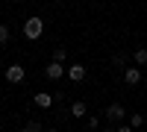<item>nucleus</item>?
I'll list each match as a JSON object with an SVG mask.
<instances>
[{
    "label": "nucleus",
    "mask_w": 147,
    "mask_h": 132,
    "mask_svg": "<svg viewBox=\"0 0 147 132\" xmlns=\"http://www.w3.org/2000/svg\"><path fill=\"white\" fill-rule=\"evenodd\" d=\"M41 32H44V21L41 18H27V23H24V35H27L30 41H35V38H41Z\"/></svg>",
    "instance_id": "f257e3e1"
},
{
    "label": "nucleus",
    "mask_w": 147,
    "mask_h": 132,
    "mask_svg": "<svg viewBox=\"0 0 147 132\" xmlns=\"http://www.w3.org/2000/svg\"><path fill=\"white\" fill-rule=\"evenodd\" d=\"M3 76H6V82H12V85H18V82H24V76H27V70H24V65H9Z\"/></svg>",
    "instance_id": "f03ea898"
},
{
    "label": "nucleus",
    "mask_w": 147,
    "mask_h": 132,
    "mask_svg": "<svg viewBox=\"0 0 147 132\" xmlns=\"http://www.w3.org/2000/svg\"><path fill=\"white\" fill-rule=\"evenodd\" d=\"M65 74H68V68H65V65H59V62H50V65L44 68V76L50 79V82H56V79H62Z\"/></svg>",
    "instance_id": "7ed1b4c3"
},
{
    "label": "nucleus",
    "mask_w": 147,
    "mask_h": 132,
    "mask_svg": "<svg viewBox=\"0 0 147 132\" xmlns=\"http://www.w3.org/2000/svg\"><path fill=\"white\" fill-rule=\"evenodd\" d=\"M106 121H112V123H118V121H124V117H127V112H124V106H121V103H112V106H109V109H106Z\"/></svg>",
    "instance_id": "20e7f679"
},
{
    "label": "nucleus",
    "mask_w": 147,
    "mask_h": 132,
    "mask_svg": "<svg viewBox=\"0 0 147 132\" xmlns=\"http://www.w3.org/2000/svg\"><path fill=\"white\" fill-rule=\"evenodd\" d=\"M124 82H127V85H138V82H141V70L138 68H127L124 70Z\"/></svg>",
    "instance_id": "39448f33"
},
{
    "label": "nucleus",
    "mask_w": 147,
    "mask_h": 132,
    "mask_svg": "<svg viewBox=\"0 0 147 132\" xmlns=\"http://www.w3.org/2000/svg\"><path fill=\"white\" fill-rule=\"evenodd\" d=\"M68 79H74V82H82V79H85V68H82L80 62H77V65H71V68H68Z\"/></svg>",
    "instance_id": "423d86ee"
},
{
    "label": "nucleus",
    "mask_w": 147,
    "mask_h": 132,
    "mask_svg": "<svg viewBox=\"0 0 147 132\" xmlns=\"http://www.w3.org/2000/svg\"><path fill=\"white\" fill-rule=\"evenodd\" d=\"M32 100H35V106H38V109H50V106H53V94H44V91H38Z\"/></svg>",
    "instance_id": "0eeeda50"
},
{
    "label": "nucleus",
    "mask_w": 147,
    "mask_h": 132,
    "mask_svg": "<svg viewBox=\"0 0 147 132\" xmlns=\"http://www.w3.org/2000/svg\"><path fill=\"white\" fill-rule=\"evenodd\" d=\"M85 112H88V106H85L82 100H74V103H71V115H74V117H85Z\"/></svg>",
    "instance_id": "6e6552de"
},
{
    "label": "nucleus",
    "mask_w": 147,
    "mask_h": 132,
    "mask_svg": "<svg viewBox=\"0 0 147 132\" xmlns=\"http://www.w3.org/2000/svg\"><path fill=\"white\" fill-rule=\"evenodd\" d=\"M65 59H68V50H65V47H56V50H53V62H59V65H62Z\"/></svg>",
    "instance_id": "1a4fd4ad"
},
{
    "label": "nucleus",
    "mask_w": 147,
    "mask_h": 132,
    "mask_svg": "<svg viewBox=\"0 0 147 132\" xmlns=\"http://www.w3.org/2000/svg\"><path fill=\"white\" fill-rule=\"evenodd\" d=\"M136 62L138 65H147V47H138V50H136Z\"/></svg>",
    "instance_id": "9d476101"
},
{
    "label": "nucleus",
    "mask_w": 147,
    "mask_h": 132,
    "mask_svg": "<svg viewBox=\"0 0 147 132\" xmlns=\"http://www.w3.org/2000/svg\"><path fill=\"white\" fill-rule=\"evenodd\" d=\"M129 126H132V129L144 126V115H132V117H129Z\"/></svg>",
    "instance_id": "9b49d317"
},
{
    "label": "nucleus",
    "mask_w": 147,
    "mask_h": 132,
    "mask_svg": "<svg viewBox=\"0 0 147 132\" xmlns=\"http://www.w3.org/2000/svg\"><path fill=\"white\" fill-rule=\"evenodd\" d=\"M21 132H41V123H38V121H30V123L24 126Z\"/></svg>",
    "instance_id": "f8f14e48"
},
{
    "label": "nucleus",
    "mask_w": 147,
    "mask_h": 132,
    "mask_svg": "<svg viewBox=\"0 0 147 132\" xmlns=\"http://www.w3.org/2000/svg\"><path fill=\"white\" fill-rule=\"evenodd\" d=\"M6 41H9V27L0 23V44H6Z\"/></svg>",
    "instance_id": "ddd939ff"
},
{
    "label": "nucleus",
    "mask_w": 147,
    "mask_h": 132,
    "mask_svg": "<svg viewBox=\"0 0 147 132\" xmlns=\"http://www.w3.org/2000/svg\"><path fill=\"white\" fill-rule=\"evenodd\" d=\"M115 132H132V126H118Z\"/></svg>",
    "instance_id": "4468645a"
},
{
    "label": "nucleus",
    "mask_w": 147,
    "mask_h": 132,
    "mask_svg": "<svg viewBox=\"0 0 147 132\" xmlns=\"http://www.w3.org/2000/svg\"><path fill=\"white\" fill-rule=\"evenodd\" d=\"M47 132H59V129H47Z\"/></svg>",
    "instance_id": "2eb2a0df"
},
{
    "label": "nucleus",
    "mask_w": 147,
    "mask_h": 132,
    "mask_svg": "<svg viewBox=\"0 0 147 132\" xmlns=\"http://www.w3.org/2000/svg\"><path fill=\"white\" fill-rule=\"evenodd\" d=\"M103 132H115V129H103Z\"/></svg>",
    "instance_id": "dca6fc26"
}]
</instances>
